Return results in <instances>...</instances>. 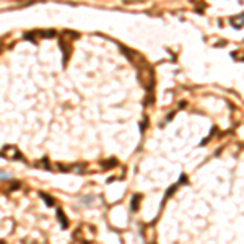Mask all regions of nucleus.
I'll return each mask as SVG.
<instances>
[{"mask_svg": "<svg viewBox=\"0 0 244 244\" xmlns=\"http://www.w3.org/2000/svg\"><path fill=\"white\" fill-rule=\"evenodd\" d=\"M229 21H231V23H233V25L236 26V28H239V26H241V23H244V15H243V17L239 18V20H236V18H231V20H229Z\"/></svg>", "mask_w": 244, "mask_h": 244, "instance_id": "1", "label": "nucleus"}]
</instances>
